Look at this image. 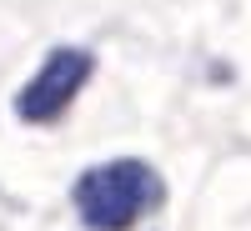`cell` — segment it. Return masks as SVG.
<instances>
[{"instance_id":"cell-2","label":"cell","mask_w":251,"mask_h":231,"mask_svg":"<svg viewBox=\"0 0 251 231\" xmlns=\"http://www.w3.org/2000/svg\"><path fill=\"white\" fill-rule=\"evenodd\" d=\"M96 80V51L86 46H50L40 55V66L20 80V91L10 96V111L20 126H30V131H55V126H66L75 101L91 91Z\"/></svg>"},{"instance_id":"cell-1","label":"cell","mask_w":251,"mask_h":231,"mask_svg":"<svg viewBox=\"0 0 251 231\" xmlns=\"http://www.w3.org/2000/svg\"><path fill=\"white\" fill-rule=\"evenodd\" d=\"M71 216L80 231H146L171 201L166 171L146 156H106L71 176Z\"/></svg>"}]
</instances>
